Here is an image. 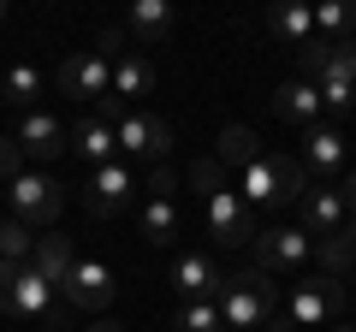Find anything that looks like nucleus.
Listing matches in <instances>:
<instances>
[{
  "instance_id": "nucleus-1",
  "label": "nucleus",
  "mask_w": 356,
  "mask_h": 332,
  "mask_svg": "<svg viewBox=\"0 0 356 332\" xmlns=\"http://www.w3.org/2000/svg\"><path fill=\"white\" fill-rule=\"evenodd\" d=\"M184 179H191V190L202 196L208 231H214V238L226 243V249H238V243H250V238H255V214H250V208L238 202V190L226 184V166H220L214 154H196Z\"/></svg>"
},
{
  "instance_id": "nucleus-2",
  "label": "nucleus",
  "mask_w": 356,
  "mask_h": 332,
  "mask_svg": "<svg viewBox=\"0 0 356 332\" xmlns=\"http://www.w3.org/2000/svg\"><path fill=\"white\" fill-rule=\"evenodd\" d=\"M214 308L226 320V332H261L280 315V279H267L261 267H238V273H226Z\"/></svg>"
},
{
  "instance_id": "nucleus-3",
  "label": "nucleus",
  "mask_w": 356,
  "mask_h": 332,
  "mask_svg": "<svg viewBox=\"0 0 356 332\" xmlns=\"http://www.w3.org/2000/svg\"><path fill=\"white\" fill-rule=\"evenodd\" d=\"M309 184H315V179H309L291 154H267L261 149L250 166H243V184H238L243 196H238V202L250 208V214H255V208H291V202H303Z\"/></svg>"
},
{
  "instance_id": "nucleus-4",
  "label": "nucleus",
  "mask_w": 356,
  "mask_h": 332,
  "mask_svg": "<svg viewBox=\"0 0 356 332\" xmlns=\"http://www.w3.org/2000/svg\"><path fill=\"white\" fill-rule=\"evenodd\" d=\"M0 315L18 320H54V285L30 261H0Z\"/></svg>"
},
{
  "instance_id": "nucleus-5",
  "label": "nucleus",
  "mask_w": 356,
  "mask_h": 332,
  "mask_svg": "<svg viewBox=\"0 0 356 332\" xmlns=\"http://www.w3.org/2000/svg\"><path fill=\"white\" fill-rule=\"evenodd\" d=\"M315 256V238L303 226H267L250 238V267H261L267 279H280V273H297L303 261Z\"/></svg>"
},
{
  "instance_id": "nucleus-6",
  "label": "nucleus",
  "mask_w": 356,
  "mask_h": 332,
  "mask_svg": "<svg viewBox=\"0 0 356 332\" xmlns=\"http://www.w3.org/2000/svg\"><path fill=\"white\" fill-rule=\"evenodd\" d=\"M6 190H13V219H24L30 231H48L54 219H60V208H65V190H60L54 172H30L24 166Z\"/></svg>"
},
{
  "instance_id": "nucleus-7",
  "label": "nucleus",
  "mask_w": 356,
  "mask_h": 332,
  "mask_svg": "<svg viewBox=\"0 0 356 332\" xmlns=\"http://www.w3.org/2000/svg\"><path fill=\"white\" fill-rule=\"evenodd\" d=\"M339 308H344V285L321 273V279H297V291L285 297V308H280V315L291 320L297 332H315V326H327V320L339 315Z\"/></svg>"
},
{
  "instance_id": "nucleus-8",
  "label": "nucleus",
  "mask_w": 356,
  "mask_h": 332,
  "mask_svg": "<svg viewBox=\"0 0 356 332\" xmlns=\"http://www.w3.org/2000/svg\"><path fill=\"white\" fill-rule=\"evenodd\" d=\"M60 95L102 107L107 95H113V60H102L95 48H77L72 60H60Z\"/></svg>"
},
{
  "instance_id": "nucleus-9",
  "label": "nucleus",
  "mask_w": 356,
  "mask_h": 332,
  "mask_svg": "<svg viewBox=\"0 0 356 332\" xmlns=\"http://www.w3.org/2000/svg\"><path fill=\"white\" fill-rule=\"evenodd\" d=\"M113 142L125 154H137V160H166V149H172V125L166 119H154V113H119L113 119Z\"/></svg>"
},
{
  "instance_id": "nucleus-10",
  "label": "nucleus",
  "mask_w": 356,
  "mask_h": 332,
  "mask_svg": "<svg viewBox=\"0 0 356 332\" xmlns=\"http://www.w3.org/2000/svg\"><path fill=\"white\" fill-rule=\"evenodd\" d=\"M13 142L24 149V160H60L65 154V142H72V125H60V113H18V131H13Z\"/></svg>"
},
{
  "instance_id": "nucleus-11",
  "label": "nucleus",
  "mask_w": 356,
  "mask_h": 332,
  "mask_svg": "<svg viewBox=\"0 0 356 332\" xmlns=\"http://www.w3.org/2000/svg\"><path fill=\"white\" fill-rule=\"evenodd\" d=\"M60 291H65V303H72V308H89V315H95V308H107V303H113V291H119V285H113V267H107V261L77 256V267L65 273V285H60Z\"/></svg>"
},
{
  "instance_id": "nucleus-12",
  "label": "nucleus",
  "mask_w": 356,
  "mask_h": 332,
  "mask_svg": "<svg viewBox=\"0 0 356 332\" xmlns=\"http://www.w3.org/2000/svg\"><path fill=\"white\" fill-rule=\"evenodd\" d=\"M172 291L184 297V303H214L220 297V285H226V273H220V261L214 256H202V249H191V256H178L172 261Z\"/></svg>"
},
{
  "instance_id": "nucleus-13",
  "label": "nucleus",
  "mask_w": 356,
  "mask_h": 332,
  "mask_svg": "<svg viewBox=\"0 0 356 332\" xmlns=\"http://www.w3.org/2000/svg\"><path fill=\"white\" fill-rule=\"evenodd\" d=\"M83 202H89V214L95 219H107V214H119V208L131 202V190H137V172H131L125 160H107V166H95L89 172V184H83Z\"/></svg>"
},
{
  "instance_id": "nucleus-14",
  "label": "nucleus",
  "mask_w": 356,
  "mask_h": 332,
  "mask_svg": "<svg viewBox=\"0 0 356 332\" xmlns=\"http://www.w3.org/2000/svg\"><path fill=\"white\" fill-rule=\"evenodd\" d=\"M303 172L315 184H332L344 172V131H332V125H309V137H303Z\"/></svg>"
},
{
  "instance_id": "nucleus-15",
  "label": "nucleus",
  "mask_w": 356,
  "mask_h": 332,
  "mask_svg": "<svg viewBox=\"0 0 356 332\" xmlns=\"http://www.w3.org/2000/svg\"><path fill=\"white\" fill-rule=\"evenodd\" d=\"M344 219H350V208H344L339 184H309L303 190V231L309 238H332V231H344Z\"/></svg>"
},
{
  "instance_id": "nucleus-16",
  "label": "nucleus",
  "mask_w": 356,
  "mask_h": 332,
  "mask_svg": "<svg viewBox=\"0 0 356 332\" xmlns=\"http://www.w3.org/2000/svg\"><path fill=\"white\" fill-rule=\"evenodd\" d=\"M172 24H178V13L166 6V0H137V6H131V18H125L119 30H125L131 48H161V42L172 36Z\"/></svg>"
},
{
  "instance_id": "nucleus-17",
  "label": "nucleus",
  "mask_w": 356,
  "mask_h": 332,
  "mask_svg": "<svg viewBox=\"0 0 356 332\" xmlns=\"http://www.w3.org/2000/svg\"><path fill=\"white\" fill-rule=\"evenodd\" d=\"M65 149L77 154V160L89 166V172H95V166H107V160H119V142H113V125H107V119H77L72 125V142H65Z\"/></svg>"
},
{
  "instance_id": "nucleus-18",
  "label": "nucleus",
  "mask_w": 356,
  "mask_h": 332,
  "mask_svg": "<svg viewBox=\"0 0 356 332\" xmlns=\"http://www.w3.org/2000/svg\"><path fill=\"white\" fill-rule=\"evenodd\" d=\"M30 267L42 273V279L60 291L65 285V273L77 267V249H72V238H60V231H36V249H30Z\"/></svg>"
},
{
  "instance_id": "nucleus-19",
  "label": "nucleus",
  "mask_w": 356,
  "mask_h": 332,
  "mask_svg": "<svg viewBox=\"0 0 356 332\" xmlns=\"http://www.w3.org/2000/svg\"><path fill=\"white\" fill-rule=\"evenodd\" d=\"M273 113L285 119V125H315L321 119V90L315 83H309V77H291V83H280V90H273Z\"/></svg>"
},
{
  "instance_id": "nucleus-20",
  "label": "nucleus",
  "mask_w": 356,
  "mask_h": 332,
  "mask_svg": "<svg viewBox=\"0 0 356 332\" xmlns=\"http://www.w3.org/2000/svg\"><path fill=\"white\" fill-rule=\"evenodd\" d=\"M154 90V65L143 60L137 48H125L113 60V101H137V95H149Z\"/></svg>"
},
{
  "instance_id": "nucleus-21",
  "label": "nucleus",
  "mask_w": 356,
  "mask_h": 332,
  "mask_svg": "<svg viewBox=\"0 0 356 332\" xmlns=\"http://www.w3.org/2000/svg\"><path fill=\"white\" fill-rule=\"evenodd\" d=\"M309 83L321 90V107H350L356 101V83H350V72H344V48H339V60H327Z\"/></svg>"
},
{
  "instance_id": "nucleus-22",
  "label": "nucleus",
  "mask_w": 356,
  "mask_h": 332,
  "mask_svg": "<svg viewBox=\"0 0 356 332\" xmlns=\"http://www.w3.org/2000/svg\"><path fill=\"white\" fill-rule=\"evenodd\" d=\"M143 238H149L154 249H166V243L178 238V202L172 196H149V202H143Z\"/></svg>"
},
{
  "instance_id": "nucleus-23",
  "label": "nucleus",
  "mask_w": 356,
  "mask_h": 332,
  "mask_svg": "<svg viewBox=\"0 0 356 332\" xmlns=\"http://www.w3.org/2000/svg\"><path fill=\"white\" fill-rule=\"evenodd\" d=\"M255 154H261V137H255L250 125H226V131H220V149H214L220 166H238V172H243Z\"/></svg>"
},
{
  "instance_id": "nucleus-24",
  "label": "nucleus",
  "mask_w": 356,
  "mask_h": 332,
  "mask_svg": "<svg viewBox=\"0 0 356 332\" xmlns=\"http://www.w3.org/2000/svg\"><path fill=\"white\" fill-rule=\"evenodd\" d=\"M267 30L280 42H291V48H303V42L315 36V13H309V6H273V13H267Z\"/></svg>"
},
{
  "instance_id": "nucleus-25",
  "label": "nucleus",
  "mask_w": 356,
  "mask_h": 332,
  "mask_svg": "<svg viewBox=\"0 0 356 332\" xmlns=\"http://www.w3.org/2000/svg\"><path fill=\"white\" fill-rule=\"evenodd\" d=\"M350 30H356V6H350V0H327V6L315 13V36L350 42Z\"/></svg>"
},
{
  "instance_id": "nucleus-26",
  "label": "nucleus",
  "mask_w": 356,
  "mask_h": 332,
  "mask_svg": "<svg viewBox=\"0 0 356 332\" xmlns=\"http://www.w3.org/2000/svg\"><path fill=\"white\" fill-rule=\"evenodd\" d=\"M30 249H36V231L6 214L0 219V261H30Z\"/></svg>"
},
{
  "instance_id": "nucleus-27",
  "label": "nucleus",
  "mask_w": 356,
  "mask_h": 332,
  "mask_svg": "<svg viewBox=\"0 0 356 332\" xmlns=\"http://www.w3.org/2000/svg\"><path fill=\"white\" fill-rule=\"evenodd\" d=\"M0 90H6V101H13V107H24V113H30V101L42 95V72H36V65H13Z\"/></svg>"
},
{
  "instance_id": "nucleus-28",
  "label": "nucleus",
  "mask_w": 356,
  "mask_h": 332,
  "mask_svg": "<svg viewBox=\"0 0 356 332\" xmlns=\"http://www.w3.org/2000/svg\"><path fill=\"white\" fill-rule=\"evenodd\" d=\"M172 332H226V320H220L214 303H184L172 315Z\"/></svg>"
},
{
  "instance_id": "nucleus-29",
  "label": "nucleus",
  "mask_w": 356,
  "mask_h": 332,
  "mask_svg": "<svg viewBox=\"0 0 356 332\" xmlns=\"http://www.w3.org/2000/svg\"><path fill=\"white\" fill-rule=\"evenodd\" d=\"M315 256H321V267H327V279H339V273H350V243L332 231V238H315Z\"/></svg>"
},
{
  "instance_id": "nucleus-30",
  "label": "nucleus",
  "mask_w": 356,
  "mask_h": 332,
  "mask_svg": "<svg viewBox=\"0 0 356 332\" xmlns=\"http://www.w3.org/2000/svg\"><path fill=\"white\" fill-rule=\"evenodd\" d=\"M18 172H24V149L13 137H0V184H13Z\"/></svg>"
},
{
  "instance_id": "nucleus-31",
  "label": "nucleus",
  "mask_w": 356,
  "mask_h": 332,
  "mask_svg": "<svg viewBox=\"0 0 356 332\" xmlns=\"http://www.w3.org/2000/svg\"><path fill=\"white\" fill-rule=\"evenodd\" d=\"M149 190H154V196H172V190H178V172H172L166 160H154V166H149Z\"/></svg>"
},
{
  "instance_id": "nucleus-32",
  "label": "nucleus",
  "mask_w": 356,
  "mask_h": 332,
  "mask_svg": "<svg viewBox=\"0 0 356 332\" xmlns=\"http://www.w3.org/2000/svg\"><path fill=\"white\" fill-rule=\"evenodd\" d=\"M344 208H356V172H344Z\"/></svg>"
},
{
  "instance_id": "nucleus-33",
  "label": "nucleus",
  "mask_w": 356,
  "mask_h": 332,
  "mask_svg": "<svg viewBox=\"0 0 356 332\" xmlns=\"http://www.w3.org/2000/svg\"><path fill=\"white\" fill-rule=\"evenodd\" d=\"M344 72H350V83H356V42H344Z\"/></svg>"
},
{
  "instance_id": "nucleus-34",
  "label": "nucleus",
  "mask_w": 356,
  "mask_h": 332,
  "mask_svg": "<svg viewBox=\"0 0 356 332\" xmlns=\"http://www.w3.org/2000/svg\"><path fill=\"white\" fill-rule=\"evenodd\" d=\"M261 332H297V326H291V320H285V315H273V320H267Z\"/></svg>"
},
{
  "instance_id": "nucleus-35",
  "label": "nucleus",
  "mask_w": 356,
  "mask_h": 332,
  "mask_svg": "<svg viewBox=\"0 0 356 332\" xmlns=\"http://www.w3.org/2000/svg\"><path fill=\"white\" fill-rule=\"evenodd\" d=\"M83 332H125L119 320H95V326H83Z\"/></svg>"
},
{
  "instance_id": "nucleus-36",
  "label": "nucleus",
  "mask_w": 356,
  "mask_h": 332,
  "mask_svg": "<svg viewBox=\"0 0 356 332\" xmlns=\"http://www.w3.org/2000/svg\"><path fill=\"white\" fill-rule=\"evenodd\" d=\"M332 332H356V326H332Z\"/></svg>"
},
{
  "instance_id": "nucleus-37",
  "label": "nucleus",
  "mask_w": 356,
  "mask_h": 332,
  "mask_svg": "<svg viewBox=\"0 0 356 332\" xmlns=\"http://www.w3.org/2000/svg\"><path fill=\"white\" fill-rule=\"evenodd\" d=\"M350 315H356V297H350Z\"/></svg>"
},
{
  "instance_id": "nucleus-38",
  "label": "nucleus",
  "mask_w": 356,
  "mask_h": 332,
  "mask_svg": "<svg viewBox=\"0 0 356 332\" xmlns=\"http://www.w3.org/2000/svg\"><path fill=\"white\" fill-rule=\"evenodd\" d=\"M350 273H356V256H350Z\"/></svg>"
},
{
  "instance_id": "nucleus-39",
  "label": "nucleus",
  "mask_w": 356,
  "mask_h": 332,
  "mask_svg": "<svg viewBox=\"0 0 356 332\" xmlns=\"http://www.w3.org/2000/svg\"><path fill=\"white\" fill-rule=\"evenodd\" d=\"M0 18H6V6H0Z\"/></svg>"
}]
</instances>
